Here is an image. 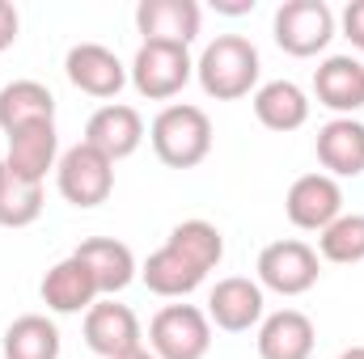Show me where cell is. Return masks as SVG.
Listing matches in <instances>:
<instances>
[{
  "label": "cell",
  "mask_w": 364,
  "mask_h": 359,
  "mask_svg": "<svg viewBox=\"0 0 364 359\" xmlns=\"http://www.w3.org/2000/svg\"><path fill=\"white\" fill-rule=\"evenodd\" d=\"M85 347L102 359H123V355H132V351H140L144 347L140 317L127 304H119L114 296L97 300L85 313Z\"/></svg>",
  "instance_id": "30bf717a"
},
{
  "label": "cell",
  "mask_w": 364,
  "mask_h": 359,
  "mask_svg": "<svg viewBox=\"0 0 364 359\" xmlns=\"http://www.w3.org/2000/svg\"><path fill=\"white\" fill-rule=\"evenodd\" d=\"M4 165H9L17 178L47 182V174L60 165V131H55V123H34V127L13 131V136H9Z\"/></svg>",
  "instance_id": "ac0fdd59"
},
{
  "label": "cell",
  "mask_w": 364,
  "mask_h": 359,
  "mask_svg": "<svg viewBox=\"0 0 364 359\" xmlns=\"http://www.w3.org/2000/svg\"><path fill=\"white\" fill-rule=\"evenodd\" d=\"M259 72H263V60H259V47L242 34H216L199 60H195V81L199 89L216 101H237V97H250L259 89Z\"/></svg>",
  "instance_id": "6da1fadb"
},
{
  "label": "cell",
  "mask_w": 364,
  "mask_h": 359,
  "mask_svg": "<svg viewBox=\"0 0 364 359\" xmlns=\"http://www.w3.org/2000/svg\"><path fill=\"white\" fill-rule=\"evenodd\" d=\"M191 77H195L191 47H174V43H140L136 60L127 64V81L149 101H174L191 85Z\"/></svg>",
  "instance_id": "3957f363"
},
{
  "label": "cell",
  "mask_w": 364,
  "mask_h": 359,
  "mask_svg": "<svg viewBox=\"0 0 364 359\" xmlns=\"http://www.w3.org/2000/svg\"><path fill=\"white\" fill-rule=\"evenodd\" d=\"M166 245H174L182 258H191L203 275L216 270L220 258H225V237H220V228L208 224V220H182V224H174L170 237H166Z\"/></svg>",
  "instance_id": "d4e9b609"
},
{
  "label": "cell",
  "mask_w": 364,
  "mask_h": 359,
  "mask_svg": "<svg viewBox=\"0 0 364 359\" xmlns=\"http://www.w3.org/2000/svg\"><path fill=\"white\" fill-rule=\"evenodd\" d=\"M284 216L301 233H322L343 216V186L331 174H301L284 194Z\"/></svg>",
  "instance_id": "ba28073f"
},
{
  "label": "cell",
  "mask_w": 364,
  "mask_h": 359,
  "mask_svg": "<svg viewBox=\"0 0 364 359\" xmlns=\"http://www.w3.org/2000/svg\"><path fill=\"white\" fill-rule=\"evenodd\" d=\"M55 186L73 207H102L110 199V190H114V161L81 140V144L60 153Z\"/></svg>",
  "instance_id": "8992f818"
},
{
  "label": "cell",
  "mask_w": 364,
  "mask_h": 359,
  "mask_svg": "<svg viewBox=\"0 0 364 359\" xmlns=\"http://www.w3.org/2000/svg\"><path fill=\"white\" fill-rule=\"evenodd\" d=\"M60 326L47 313H21L4 330V359H60Z\"/></svg>",
  "instance_id": "603a6c76"
},
{
  "label": "cell",
  "mask_w": 364,
  "mask_h": 359,
  "mask_svg": "<svg viewBox=\"0 0 364 359\" xmlns=\"http://www.w3.org/2000/svg\"><path fill=\"white\" fill-rule=\"evenodd\" d=\"M73 258H81L85 267H90L93 283H97V292L102 296H119L136 275V254L123 245V241H114V237H85L77 250H73Z\"/></svg>",
  "instance_id": "d6986e66"
},
{
  "label": "cell",
  "mask_w": 364,
  "mask_h": 359,
  "mask_svg": "<svg viewBox=\"0 0 364 359\" xmlns=\"http://www.w3.org/2000/svg\"><path fill=\"white\" fill-rule=\"evenodd\" d=\"M199 4L195 0H140L136 4V30L144 43H174L191 47L199 38Z\"/></svg>",
  "instance_id": "5bb4252c"
},
{
  "label": "cell",
  "mask_w": 364,
  "mask_h": 359,
  "mask_svg": "<svg viewBox=\"0 0 364 359\" xmlns=\"http://www.w3.org/2000/svg\"><path fill=\"white\" fill-rule=\"evenodd\" d=\"M34 123H55V93L43 81H9L0 89V131L13 136Z\"/></svg>",
  "instance_id": "44dd1931"
},
{
  "label": "cell",
  "mask_w": 364,
  "mask_h": 359,
  "mask_svg": "<svg viewBox=\"0 0 364 359\" xmlns=\"http://www.w3.org/2000/svg\"><path fill=\"white\" fill-rule=\"evenodd\" d=\"M64 72H68V81L77 89L97 97V101L119 97V89L127 85V64L110 47H102V43H77L64 55Z\"/></svg>",
  "instance_id": "8fae6325"
},
{
  "label": "cell",
  "mask_w": 364,
  "mask_h": 359,
  "mask_svg": "<svg viewBox=\"0 0 364 359\" xmlns=\"http://www.w3.org/2000/svg\"><path fill=\"white\" fill-rule=\"evenodd\" d=\"M144 118H140V110L136 106H127V101H106V106H97L90 114V123H85V144H93L97 153H106L110 161H123V157H132L140 144H144Z\"/></svg>",
  "instance_id": "7c38bea8"
},
{
  "label": "cell",
  "mask_w": 364,
  "mask_h": 359,
  "mask_svg": "<svg viewBox=\"0 0 364 359\" xmlns=\"http://www.w3.org/2000/svg\"><path fill=\"white\" fill-rule=\"evenodd\" d=\"M250 106H255V118L267 131H279V136L301 131L309 123V93L301 89L296 81H267V85H259L255 97H250Z\"/></svg>",
  "instance_id": "ffe728a7"
},
{
  "label": "cell",
  "mask_w": 364,
  "mask_h": 359,
  "mask_svg": "<svg viewBox=\"0 0 364 359\" xmlns=\"http://www.w3.org/2000/svg\"><path fill=\"white\" fill-rule=\"evenodd\" d=\"M339 359H364V347H348V351H343Z\"/></svg>",
  "instance_id": "4dcf8cb0"
},
{
  "label": "cell",
  "mask_w": 364,
  "mask_h": 359,
  "mask_svg": "<svg viewBox=\"0 0 364 359\" xmlns=\"http://www.w3.org/2000/svg\"><path fill=\"white\" fill-rule=\"evenodd\" d=\"M318 165L331 178H360L364 174V123L360 118H331L318 127L314 140Z\"/></svg>",
  "instance_id": "2e32d148"
},
{
  "label": "cell",
  "mask_w": 364,
  "mask_h": 359,
  "mask_svg": "<svg viewBox=\"0 0 364 359\" xmlns=\"http://www.w3.org/2000/svg\"><path fill=\"white\" fill-rule=\"evenodd\" d=\"M216 13H229V17H242V13H255V0H212Z\"/></svg>",
  "instance_id": "f1b7e54d"
},
{
  "label": "cell",
  "mask_w": 364,
  "mask_h": 359,
  "mask_svg": "<svg viewBox=\"0 0 364 359\" xmlns=\"http://www.w3.org/2000/svg\"><path fill=\"white\" fill-rule=\"evenodd\" d=\"M38 296H43V304L51 309V313H60V317H73V313H90L93 304L102 300V292H97V283H93L90 267L81 263V258H60L55 267L43 275V283H38Z\"/></svg>",
  "instance_id": "9a60e30c"
},
{
  "label": "cell",
  "mask_w": 364,
  "mask_h": 359,
  "mask_svg": "<svg viewBox=\"0 0 364 359\" xmlns=\"http://www.w3.org/2000/svg\"><path fill=\"white\" fill-rule=\"evenodd\" d=\"M318 258L335 263V267L364 263V216L360 211H343L331 228L318 233Z\"/></svg>",
  "instance_id": "484cf974"
},
{
  "label": "cell",
  "mask_w": 364,
  "mask_h": 359,
  "mask_svg": "<svg viewBox=\"0 0 364 359\" xmlns=\"http://www.w3.org/2000/svg\"><path fill=\"white\" fill-rule=\"evenodd\" d=\"M339 26H343V38H348L356 51H364V0H352V4L343 9Z\"/></svg>",
  "instance_id": "4316f807"
},
{
  "label": "cell",
  "mask_w": 364,
  "mask_h": 359,
  "mask_svg": "<svg viewBox=\"0 0 364 359\" xmlns=\"http://www.w3.org/2000/svg\"><path fill=\"white\" fill-rule=\"evenodd\" d=\"M17 34H21V17L9 0H0V51H9L17 43Z\"/></svg>",
  "instance_id": "83f0119b"
},
{
  "label": "cell",
  "mask_w": 364,
  "mask_h": 359,
  "mask_svg": "<svg viewBox=\"0 0 364 359\" xmlns=\"http://www.w3.org/2000/svg\"><path fill=\"white\" fill-rule=\"evenodd\" d=\"M149 144H153V153H157L161 165H170V170H195L212 153V118H208L203 106L170 101V106L157 110V118L149 127Z\"/></svg>",
  "instance_id": "7a4b0ae2"
},
{
  "label": "cell",
  "mask_w": 364,
  "mask_h": 359,
  "mask_svg": "<svg viewBox=\"0 0 364 359\" xmlns=\"http://www.w3.org/2000/svg\"><path fill=\"white\" fill-rule=\"evenodd\" d=\"M140 279H144V287H149L153 296H161V300H182V296H191L208 275L195 267L191 258H182L174 245H161V250H153V254L144 258Z\"/></svg>",
  "instance_id": "7402d4cb"
},
{
  "label": "cell",
  "mask_w": 364,
  "mask_h": 359,
  "mask_svg": "<svg viewBox=\"0 0 364 359\" xmlns=\"http://www.w3.org/2000/svg\"><path fill=\"white\" fill-rule=\"evenodd\" d=\"M149 351L157 359H203L212 351V321L195 304H166L149 321Z\"/></svg>",
  "instance_id": "277c9868"
},
{
  "label": "cell",
  "mask_w": 364,
  "mask_h": 359,
  "mask_svg": "<svg viewBox=\"0 0 364 359\" xmlns=\"http://www.w3.org/2000/svg\"><path fill=\"white\" fill-rule=\"evenodd\" d=\"M314 97L335 110V118H356L364 110V64L356 55H326L314 68Z\"/></svg>",
  "instance_id": "4fadbf2b"
},
{
  "label": "cell",
  "mask_w": 364,
  "mask_h": 359,
  "mask_svg": "<svg viewBox=\"0 0 364 359\" xmlns=\"http://www.w3.org/2000/svg\"><path fill=\"white\" fill-rule=\"evenodd\" d=\"M123 359H157V355H153L149 347H140V351H132V355H123Z\"/></svg>",
  "instance_id": "f546056e"
},
{
  "label": "cell",
  "mask_w": 364,
  "mask_h": 359,
  "mask_svg": "<svg viewBox=\"0 0 364 359\" xmlns=\"http://www.w3.org/2000/svg\"><path fill=\"white\" fill-rule=\"evenodd\" d=\"M43 216V182L17 178L0 161V228H30Z\"/></svg>",
  "instance_id": "cb8c5ba5"
},
{
  "label": "cell",
  "mask_w": 364,
  "mask_h": 359,
  "mask_svg": "<svg viewBox=\"0 0 364 359\" xmlns=\"http://www.w3.org/2000/svg\"><path fill=\"white\" fill-rule=\"evenodd\" d=\"M259 359H309L318 347V330L301 309H279L259 321Z\"/></svg>",
  "instance_id": "e0dca14e"
},
{
  "label": "cell",
  "mask_w": 364,
  "mask_h": 359,
  "mask_svg": "<svg viewBox=\"0 0 364 359\" xmlns=\"http://www.w3.org/2000/svg\"><path fill=\"white\" fill-rule=\"evenodd\" d=\"M335 26L339 21H335L326 0H284L272 21L279 51H288L296 60H309V55L326 51L331 38H335Z\"/></svg>",
  "instance_id": "5b68a950"
},
{
  "label": "cell",
  "mask_w": 364,
  "mask_h": 359,
  "mask_svg": "<svg viewBox=\"0 0 364 359\" xmlns=\"http://www.w3.org/2000/svg\"><path fill=\"white\" fill-rule=\"evenodd\" d=\"M208 321L225 334H246L255 330L263 317H267V300H263V287L259 279H246V275H229V279H216V287L208 292Z\"/></svg>",
  "instance_id": "9c48e42d"
},
{
  "label": "cell",
  "mask_w": 364,
  "mask_h": 359,
  "mask_svg": "<svg viewBox=\"0 0 364 359\" xmlns=\"http://www.w3.org/2000/svg\"><path fill=\"white\" fill-rule=\"evenodd\" d=\"M259 287L263 292H275V296H305L318 275H322V258L309 241H296V237H284V241H272L263 245L259 254Z\"/></svg>",
  "instance_id": "52a82bcc"
}]
</instances>
